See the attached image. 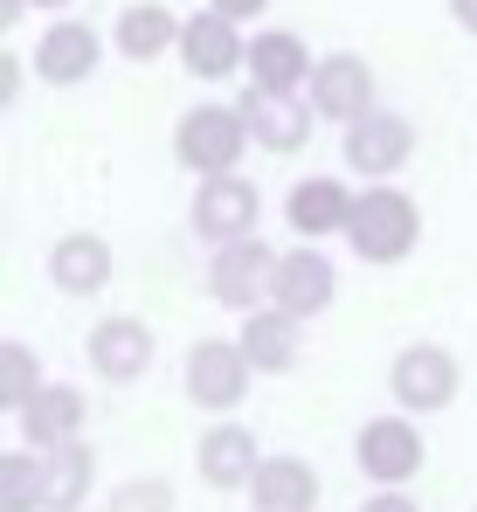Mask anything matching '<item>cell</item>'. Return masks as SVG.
<instances>
[{
  "mask_svg": "<svg viewBox=\"0 0 477 512\" xmlns=\"http://www.w3.org/2000/svg\"><path fill=\"white\" fill-rule=\"evenodd\" d=\"M346 243H353L360 263H374V270L408 263L415 243H422V208H415V194H401L395 180H388V187H360L353 222H346Z\"/></svg>",
  "mask_w": 477,
  "mask_h": 512,
  "instance_id": "6da1fadb",
  "label": "cell"
},
{
  "mask_svg": "<svg viewBox=\"0 0 477 512\" xmlns=\"http://www.w3.org/2000/svg\"><path fill=\"white\" fill-rule=\"evenodd\" d=\"M249 146H256V139H249L242 104H194V111L173 125V160H180L187 173H201V180L236 173Z\"/></svg>",
  "mask_w": 477,
  "mask_h": 512,
  "instance_id": "7a4b0ae2",
  "label": "cell"
},
{
  "mask_svg": "<svg viewBox=\"0 0 477 512\" xmlns=\"http://www.w3.org/2000/svg\"><path fill=\"white\" fill-rule=\"evenodd\" d=\"M249 381H256V367H249V353H242L236 340H194L187 346L180 388H187V402L208 409L215 423H229L242 402H249Z\"/></svg>",
  "mask_w": 477,
  "mask_h": 512,
  "instance_id": "3957f363",
  "label": "cell"
},
{
  "mask_svg": "<svg viewBox=\"0 0 477 512\" xmlns=\"http://www.w3.org/2000/svg\"><path fill=\"white\" fill-rule=\"evenodd\" d=\"M457 388H464V367L436 340H408L395 353V367H388V395H395L401 416H436V409L457 402Z\"/></svg>",
  "mask_w": 477,
  "mask_h": 512,
  "instance_id": "277c9868",
  "label": "cell"
},
{
  "mask_svg": "<svg viewBox=\"0 0 477 512\" xmlns=\"http://www.w3.org/2000/svg\"><path fill=\"white\" fill-rule=\"evenodd\" d=\"M422 457H429V443H422L415 416H401V409L360 423V436H353V464H360V478H367L374 492H401V485L422 471Z\"/></svg>",
  "mask_w": 477,
  "mask_h": 512,
  "instance_id": "5b68a950",
  "label": "cell"
},
{
  "mask_svg": "<svg viewBox=\"0 0 477 512\" xmlns=\"http://www.w3.org/2000/svg\"><path fill=\"white\" fill-rule=\"evenodd\" d=\"M277 243H263V236H242L229 250L208 256V298L222 305V312H263L270 305V284H277Z\"/></svg>",
  "mask_w": 477,
  "mask_h": 512,
  "instance_id": "8992f818",
  "label": "cell"
},
{
  "mask_svg": "<svg viewBox=\"0 0 477 512\" xmlns=\"http://www.w3.org/2000/svg\"><path fill=\"white\" fill-rule=\"evenodd\" d=\"M187 222H194V236H201V243L229 250V243H242V236H256V222H263V194H256V180H242V173L201 180V187H194Z\"/></svg>",
  "mask_w": 477,
  "mask_h": 512,
  "instance_id": "52a82bcc",
  "label": "cell"
},
{
  "mask_svg": "<svg viewBox=\"0 0 477 512\" xmlns=\"http://www.w3.org/2000/svg\"><path fill=\"white\" fill-rule=\"evenodd\" d=\"M339 153H346V167L360 173L367 187H388V180H395V173L415 160V125H408L401 111H374V118L346 125Z\"/></svg>",
  "mask_w": 477,
  "mask_h": 512,
  "instance_id": "ba28073f",
  "label": "cell"
},
{
  "mask_svg": "<svg viewBox=\"0 0 477 512\" xmlns=\"http://www.w3.org/2000/svg\"><path fill=\"white\" fill-rule=\"evenodd\" d=\"M194 471H201V485L208 492H249L256 485V471H263V443H256V429L249 423H208L201 429V443H194Z\"/></svg>",
  "mask_w": 477,
  "mask_h": 512,
  "instance_id": "9c48e42d",
  "label": "cell"
},
{
  "mask_svg": "<svg viewBox=\"0 0 477 512\" xmlns=\"http://www.w3.org/2000/svg\"><path fill=\"white\" fill-rule=\"evenodd\" d=\"M339 298V270L318 243H291L277 256V284H270V305L291 312V319H318L325 305Z\"/></svg>",
  "mask_w": 477,
  "mask_h": 512,
  "instance_id": "30bf717a",
  "label": "cell"
},
{
  "mask_svg": "<svg viewBox=\"0 0 477 512\" xmlns=\"http://www.w3.org/2000/svg\"><path fill=\"white\" fill-rule=\"evenodd\" d=\"M83 353H90V374L97 381H139L146 367L159 360V340L146 319H97L90 333H83Z\"/></svg>",
  "mask_w": 477,
  "mask_h": 512,
  "instance_id": "8fae6325",
  "label": "cell"
},
{
  "mask_svg": "<svg viewBox=\"0 0 477 512\" xmlns=\"http://www.w3.org/2000/svg\"><path fill=\"white\" fill-rule=\"evenodd\" d=\"M83 423H90V395L83 388H70V381H49L21 416H14V429H21V443L28 450H70V443H83Z\"/></svg>",
  "mask_w": 477,
  "mask_h": 512,
  "instance_id": "7c38bea8",
  "label": "cell"
},
{
  "mask_svg": "<svg viewBox=\"0 0 477 512\" xmlns=\"http://www.w3.org/2000/svg\"><path fill=\"white\" fill-rule=\"evenodd\" d=\"M305 97H312L318 118H339V125H360V118L381 111V104H374V70H367L360 56H318Z\"/></svg>",
  "mask_w": 477,
  "mask_h": 512,
  "instance_id": "4fadbf2b",
  "label": "cell"
},
{
  "mask_svg": "<svg viewBox=\"0 0 477 512\" xmlns=\"http://www.w3.org/2000/svg\"><path fill=\"white\" fill-rule=\"evenodd\" d=\"M353 187L346 180H332V173H312V180H298L291 194H284V222L298 229V243H325V236H346V222H353Z\"/></svg>",
  "mask_w": 477,
  "mask_h": 512,
  "instance_id": "5bb4252c",
  "label": "cell"
},
{
  "mask_svg": "<svg viewBox=\"0 0 477 512\" xmlns=\"http://www.w3.org/2000/svg\"><path fill=\"white\" fill-rule=\"evenodd\" d=\"M180 63H187V77H201V84H222V77H236L242 63H249V42L236 35V21L229 14H194L187 28H180Z\"/></svg>",
  "mask_w": 477,
  "mask_h": 512,
  "instance_id": "9a60e30c",
  "label": "cell"
},
{
  "mask_svg": "<svg viewBox=\"0 0 477 512\" xmlns=\"http://www.w3.org/2000/svg\"><path fill=\"white\" fill-rule=\"evenodd\" d=\"M242 118H249V139L263 153H298L318 125L312 97H270V90H242Z\"/></svg>",
  "mask_w": 477,
  "mask_h": 512,
  "instance_id": "2e32d148",
  "label": "cell"
},
{
  "mask_svg": "<svg viewBox=\"0 0 477 512\" xmlns=\"http://www.w3.org/2000/svg\"><path fill=\"white\" fill-rule=\"evenodd\" d=\"M312 56L291 28H270L249 42V90H270V97H305L312 90Z\"/></svg>",
  "mask_w": 477,
  "mask_h": 512,
  "instance_id": "e0dca14e",
  "label": "cell"
},
{
  "mask_svg": "<svg viewBox=\"0 0 477 512\" xmlns=\"http://www.w3.org/2000/svg\"><path fill=\"white\" fill-rule=\"evenodd\" d=\"M111 270H118V256H111V243H104L97 229H70V236H56V250H49V284L70 291V298H97V291L111 284Z\"/></svg>",
  "mask_w": 477,
  "mask_h": 512,
  "instance_id": "ac0fdd59",
  "label": "cell"
},
{
  "mask_svg": "<svg viewBox=\"0 0 477 512\" xmlns=\"http://www.w3.org/2000/svg\"><path fill=\"white\" fill-rule=\"evenodd\" d=\"M236 346L249 353V367H256V374H291V367L305 360V319H291V312L263 305V312H249V319H242Z\"/></svg>",
  "mask_w": 477,
  "mask_h": 512,
  "instance_id": "d6986e66",
  "label": "cell"
},
{
  "mask_svg": "<svg viewBox=\"0 0 477 512\" xmlns=\"http://www.w3.org/2000/svg\"><path fill=\"white\" fill-rule=\"evenodd\" d=\"M318 471L305 457H284V450H270L263 457V471H256V485H249V506L256 512H318Z\"/></svg>",
  "mask_w": 477,
  "mask_h": 512,
  "instance_id": "ffe728a7",
  "label": "cell"
},
{
  "mask_svg": "<svg viewBox=\"0 0 477 512\" xmlns=\"http://www.w3.org/2000/svg\"><path fill=\"white\" fill-rule=\"evenodd\" d=\"M97 56H104L97 28H83V21H56V28L35 42V77L70 90V84H83V77L97 70Z\"/></svg>",
  "mask_w": 477,
  "mask_h": 512,
  "instance_id": "44dd1931",
  "label": "cell"
},
{
  "mask_svg": "<svg viewBox=\"0 0 477 512\" xmlns=\"http://www.w3.org/2000/svg\"><path fill=\"white\" fill-rule=\"evenodd\" d=\"M90 485H97L90 443H70V450L42 457V512H83L90 506Z\"/></svg>",
  "mask_w": 477,
  "mask_h": 512,
  "instance_id": "7402d4cb",
  "label": "cell"
},
{
  "mask_svg": "<svg viewBox=\"0 0 477 512\" xmlns=\"http://www.w3.org/2000/svg\"><path fill=\"white\" fill-rule=\"evenodd\" d=\"M180 28H187V21H173L166 7L139 0V7L118 14V49H125L132 63H153V56H166V49H180Z\"/></svg>",
  "mask_w": 477,
  "mask_h": 512,
  "instance_id": "603a6c76",
  "label": "cell"
},
{
  "mask_svg": "<svg viewBox=\"0 0 477 512\" xmlns=\"http://www.w3.org/2000/svg\"><path fill=\"white\" fill-rule=\"evenodd\" d=\"M0 512H42V450H0Z\"/></svg>",
  "mask_w": 477,
  "mask_h": 512,
  "instance_id": "cb8c5ba5",
  "label": "cell"
},
{
  "mask_svg": "<svg viewBox=\"0 0 477 512\" xmlns=\"http://www.w3.org/2000/svg\"><path fill=\"white\" fill-rule=\"evenodd\" d=\"M42 388H49V381H42V360L28 353V340H0V409L21 416Z\"/></svg>",
  "mask_w": 477,
  "mask_h": 512,
  "instance_id": "d4e9b609",
  "label": "cell"
},
{
  "mask_svg": "<svg viewBox=\"0 0 477 512\" xmlns=\"http://www.w3.org/2000/svg\"><path fill=\"white\" fill-rule=\"evenodd\" d=\"M104 512H173V485L166 478H125Z\"/></svg>",
  "mask_w": 477,
  "mask_h": 512,
  "instance_id": "484cf974",
  "label": "cell"
},
{
  "mask_svg": "<svg viewBox=\"0 0 477 512\" xmlns=\"http://www.w3.org/2000/svg\"><path fill=\"white\" fill-rule=\"evenodd\" d=\"M360 512H422V506H415L408 492H374V499H367Z\"/></svg>",
  "mask_w": 477,
  "mask_h": 512,
  "instance_id": "4316f807",
  "label": "cell"
},
{
  "mask_svg": "<svg viewBox=\"0 0 477 512\" xmlns=\"http://www.w3.org/2000/svg\"><path fill=\"white\" fill-rule=\"evenodd\" d=\"M0 90H7V104H14V97H21V56H14V49H7V56H0Z\"/></svg>",
  "mask_w": 477,
  "mask_h": 512,
  "instance_id": "83f0119b",
  "label": "cell"
},
{
  "mask_svg": "<svg viewBox=\"0 0 477 512\" xmlns=\"http://www.w3.org/2000/svg\"><path fill=\"white\" fill-rule=\"evenodd\" d=\"M208 7H215V14H229V21H249V14H263L270 0H208Z\"/></svg>",
  "mask_w": 477,
  "mask_h": 512,
  "instance_id": "f1b7e54d",
  "label": "cell"
},
{
  "mask_svg": "<svg viewBox=\"0 0 477 512\" xmlns=\"http://www.w3.org/2000/svg\"><path fill=\"white\" fill-rule=\"evenodd\" d=\"M450 14H457V28H471V35H477V0H450Z\"/></svg>",
  "mask_w": 477,
  "mask_h": 512,
  "instance_id": "f546056e",
  "label": "cell"
},
{
  "mask_svg": "<svg viewBox=\"0 0 477 512\" xmlns=\"http://www.w3.org/2000/svg\"><path fill=\"white\" fill-rule=\"evenodd\" d=\"M35 7H63V0H35Z\"/></svg>",
  "mask_w": 477,
  "mask_h": 512,
  "instance_id": "4dcf8cb0",
  "label": "cell"
}]
</instances>
